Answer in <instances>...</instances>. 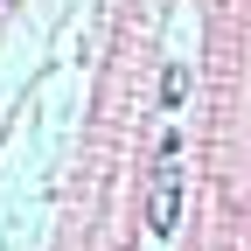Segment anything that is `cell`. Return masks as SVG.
<instances>
[{
	"label": "cell",
	"instance_id": "6da1fadb",
	"mask_svg": "<svg viewBox=\"0 0 251 251\" xmlns=\"http://www.w3.org/2000/svg\"><path fill=\"white\" fill-rule=\"evenodd\" d=\"M147 230L153 237L181 230V161H175V140H168V161H161V175H153V188H147Z\"/></svg>",
	"mask_w": 251,
	"mask_h": 251
}]
</instances>
